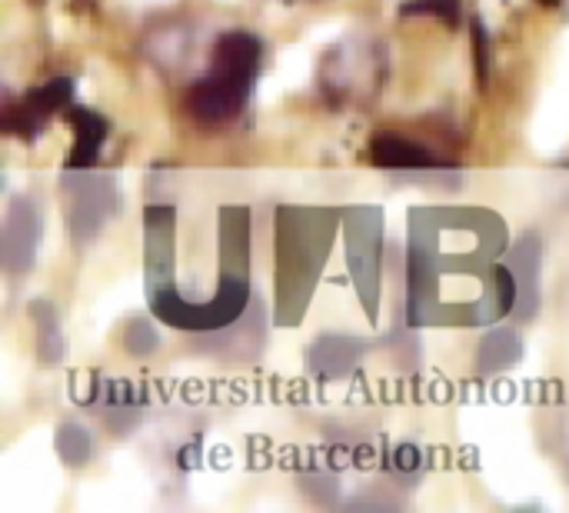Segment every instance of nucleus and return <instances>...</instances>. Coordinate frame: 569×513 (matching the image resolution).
Masks as SVG:
<instances>
[{
  "mask_svg": "<svg viewBox=\"0 0 569 513\" xmlns=\"http://www.w3.org/2000/svg\"><path fill=\"white\" fill-rule=\"evenodd\" d=\"M473 50H477V73H480V80H487V67H490V40H487V30H483V23H480V20L473 23Z\"/></svg>",
  "mask_w": 569,
  "mask_h": 513,
  "instance_id": "nucleus-14",
  "label": "nucleus"
},
{
  "mask_svg": "<svg viewBox=\"0 0 569 513\" xmlns=\"http://www.w3.org/2000/svg\"><path fill=\"white\" fill-rule=\"evenodd\" d=\"M370 160L380 167V170H390V174H420V170H443L440 160L420 147L417 140L410 137H400V134H377L370 140Z\"/></svg>",
  "mask_w": 569,
  "mask_h": 513,
  "instance_id": "nucleus-7",
  "label": "nucleus"
},
{
  "mask_svg": "<svg viewBox=\"0 0 569 513\" xmlns=\"http://www.w3.org/2000/svg\"><path fill=\"white\" fill-rule=\"evenodd\" d=\"M123 344H127L130 354L147 357V354H153V347H157V334H153V327H150L147 320H133V324L127 327V334H123Z\"/></svg>",
  "mask_w": 569,
  "mask_h": 513,
  "instance_id": "nucleus-13",
  "label": "nucleus"
},
{
  "mask_svg": "<svg viewBox=\"0 0 569 513\" xmlns=\"http://www.w3.org/2000/svg\"><path fill=\"white\" fill-rule=\"evenodd\" d=\"M263 63V43L250 30H227L210 50L207 70L187 90V114L200 127H223L237 120L253 93Z\"/></svg>",
  "mask_w": 569,
  "mask_h": 513,
  "instance_id": "nucleus-1",
  "label": "nucleus"
},
{
  "mask_svg": "<svg viewBox=\"0 0 569 513\" xmlns=\"http://www.w3.org/2000/svg\"><path fill=\"white\" fill-rule=\"evenodd\" d=\"M387 67V47L377 37L350 33L320 57L317 90L333 110L363 107L383 90Z\"/></svg>",
  "mask_w": 569,
  "mask_h": 513,
  "instance_id": "nucleus-2",
  "label": "nucleus"
},
{
  "mask_svg": "<svg viewBox=\"0 0 569 513\" xmlns=\"http://www.w3.org/2000/svg\"><path fill=\"white\" fill-rule=\"evenodd\" d=\"M403 17H420V13H430V17H440L443 23H457L460 20V0H407L400 7Z\"/></svg>",
  "mask_w": 569,
  "mask_h": 513,
  "instance_id": "nucleus-12",
  "label": "nucleus"
},
{
  "mask_svg": "<svg viewBox=\"0 0 569 513\" xmlns=\"http://www.w3.org/2000/svg\"><path fill=\"white\" fill-rule=\"evenodd\" d=\"M37 244H40V210L27 197L10 200V207L3 214V227H0V264H3V270L13 277L30 270V264L37 257Z\"/></svg>",
  "mask_w": 569,
  "mask_h": 513,
  "instance_id": "nucleus-4",
  "label": "nucleus"
},
{
  "mask_svg": "<svg viewBox=\"0 0 569 513\" xmlns=\"http://www.w3.org/2000/svg\"><path fill=\"white\" fill-rule=\"evenodd\" d=\"M70 120H73V127H77V144H73V154H70L67 167H70V170H87V167L97 160L103 140H107V120L97 117V114L87 110V107H73V110H70Z\"/></svg>",
  "mask_w": 569,
  "mask_h": 513,
  "instance_id": "nucleus-10",
  "label": "nucleus"
},
{
  "mask_svg": "<svg viewBox=\"0 0 569 513\" xmlns=\"http://www.w3.org/2000/svg\"><path fill=\"white\" fill-rule=\"evenodd\" d=\"M540 3H547V7H557L560 0H540Z\"/></svg>",
  "mask_w": 569,
  "mask_h": 513,
  "instance_id": "nucleus-15",
  "label": "nucleus"
},
{
  "mask_svg": "<svg viewBox=\"0 0 569 513\" xmlns=\"http://www.w3.org/2000/svg\"><path fill=\"white\" fill-rule=\"evenodd\" d=\"M520 357H523V337L513 327H497L477 347V374L480 377L503 374V371L517 367Z\"/></svg>",
  "mask_w": 569,
  "mask_h": 513,
  "instance_id": "nucleus-9",
  "label": "nucleus"
},
{
  "mask_svg": "<svg viewBox=\"0 0 569 513\" xmlns=\"http://www.w3.org/2000/svg\"><path fill=\"white\" fill-rule=\"evenodd\" d=\"M57 454L67 467H83L93 454V441L80 424H63L57 431Z\"/></svg>",
  "mask_w": 569,
  "mask_h": 513,
  "instance_id": "nucleus-11",
  "label": "nucleus"
},
{
  "mask_svg": "<svg viewBox=\"0 0 569 513\" xmlns=\"http://www.w3.org/2000/svg\"><path fill=\"white\" fill-rule=\"evenodd\" d=\"M540 260H543V247L537 234H523L503 260L517 280V307H513L517 320H530L540 310Z\"/></svg>",
  "mask_w": 569,
  "mask_h": 513,
  "instance_id": "nucleus-6",
  "label": "nucleus"
},
{
  "mask_svg": "<svg viewBox=\"0 0 569 513\" xmlns=\"http://www.w3.org/2000/svg\"><path fill=\"white\" fill-rule=\"evenodd\" d=\"M63 194H67V220L70 234L77 244H87L107 217L117 210V187L103 174L90 170H67L63 177Z\"/></svg>",
  "mask_w": 569,
  "mask_h": 513,
  "instance_id": "nucleus-3",
  "label": "nucleus"
},
{
  "mask_svg": "<svg viewBox=\"0 0 569 513\" xmlns=\"http://www.w3.org/2000/svg\"><path fill=\"white\" fill-rule=\"evenodd\" d=\"M70 93H73V83L67 77L47 80L43 87H37L33 93H27L20 103L3 107L0 127L7 134H17V137H33V134L43 130V124L50 120L53 110H60V107L70 103Z\"/></svg>",
  "mask_w": 569,
  "mask_h": 513,
  "instance_id": "nucleus-5",
  "label": "nucleus"
},
{
  "mask_svg": "<svg viewBox=\"0 0 569 513\" xmlns=\"http://www.w3.org/2000/svg\"><path fill=\"white\" fill-rule=\"evenodd\" d=\"M360 357H363V344H360V341L327 334V337H320V341L310 347L307 364H310V371H313L317 377L333 381V377L350 374V371L357 367V361H360Z\"/></svg>",
  "mask_w": 569,
  "mask_h": 513,
  "instance_id": "nucleus-8",
  "label": "nucleus"
}]
</instances>
